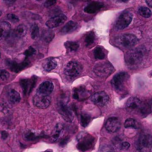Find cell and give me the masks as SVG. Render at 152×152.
<instances>
[{"instance_id":"cell-21","label":"cell","mask_w":152,"mask_h":152,"mask_svg":"<svg viewBox=\"0 0 152 152\" xmlns=\"http://www.w3.org/2000/svg\"><path fill=\"white\" fill-rule=\"evenodd\" d=\"M27 33V28L24 25H19L13 31V36L16 39H20L25 37Z\"/></svg>"},{"instance_id":"cell-6","label":"cell","mask_w":152,"mask_h":152,"mask_svg":"<svg viewBox=\"0 0 152 152\" xmlns=\"http://www.w3.org/2000/svg\"><path fill=\"white\" fill-rule=\"evenodd\" d=\"M82 66L77 62L71 61L69 62L65 66L64 72H65V76L68 78L73 79L77 77L82 72Z\"/></svg>"},{"instance_id":"cell-39","label":"cell","mask_w":152,"mask_h":152,"mask_svg":"<svg viewBox=\"0 0 152 152\" xmlns=\"http://www.w3.org/2000/svg\"><path fill=\"white\" fill-rule=\"evenodd\" d=\"M7 18L9 21H10L13 23H16V22H19V18L17 16H16L15 14L13 13H9L7 15Z\"/></svg>"},{"instance_id":"cell-32","label":"cell","mask_w":152,"mask_h":152,"mask_svg":"<svg viewBox=\"0 0 152 152\" xmlns=\"http://www.w3.org/2000/svg\"><path fill=\"white\" fill-rule=\"evenodd\" d=\"M65 46L70 51H76L79 48V44L74 42H67L65 44Z\"/></svg>"},{"instance_id":"cell-26","label":"cell","mask_w":152,"mask_h":152,"mask_svg":"<svg viewBox=\"0 0 152 152\" xmlns=\"http://www.w3.org/2000/svg\"><path fill=\"white\" fill-rule=\"evenodd\" d=\"M45 135L44 134H37L34 133L31 131H28L25 135V138L28 141H35L37 140L40 139V138H42Z\"/></svg>"},{"instance_id":"cell-27","label":"cell","mask_w":152,"mask_h":152,"mask_svg":"<svg viewBox=\"0 0 152 152\" xmlns=\"http://www.w3.org/2000/svg\"><path fill=\"white\" fill-rule=\"evenodd\" d=\"M54 37V33L50 30H45L42 34V39L46 42H50Z\"/></svg>"},{"instance_id":"cell-44","label":"cell","mask_w":152,"mask_h":152,"mask_svg":"<svg viewBox=\"0 0 152 152\" xmlns=\"http://www.w3.org/2000/svg\"><path fill=\"white\" fill-rule=\"evenodd\" d=\"M145 2H146V4H148L150 7H152V0H148V1H146Z\"/></svg>"},{"instance_id":"cell-1","label":"cell","mask_w":152,"mask_h":152,"mask_svg":"<svg viewBox=\"0 0 152 152\" xmlns=\"http://www.w3.org/2000/svg\"><path fill=\"white\" fill-rule=\"evenodd\" d=\"M145 48L139 47L137 48L131 50L126 55V62L130 68H137L141 64L145 55Z\"/></svg>"},{"instance_id":"cell-37","label":"cell","mask_w":152,"mask_h":152,"mask_svg":"<svg viewBox=\"0 0 152 152\" xmlns=\"http://www.w3.org/2000/svg\"><path fill=\"white\" fill-rule=\"evenodd\" d=\"M36 53V50L33 47H30L28 50H25V55L26 56V59H28V57H31L33 55H34Z\"/></svg>"},{"instance_id":"cell-12","label":"cell","mask_w":152,"mask_h":152,"mask_svg":"<svg viewBox=\"0 0 152 152\" xmlns=\"http://www.w3.org/2000/svg\"><path fill=\"white\" fill-rule=\"evenodd\" d=\"M36 83H37V77H33L31 79H24V80H21L20 85L25 95L31 94L34 88L35 87Z\"/></svg>"},{"instance_id":"cell-8","label":"cell","mask_w":152,"mask_h":152,"mask_svg":"<svg viewBox=\"0 0 152 152\" xmlns=\"http://www.w3.org/2000/svg\"><path fill=\"white\" fill-rule=\"evenodd\" d=\"M133 15L130 12H124L121 13L116 22V28L118 30H123L129 26L132 23Z\"/></svg>"},{"instance_id":"cell-7","label":"cell","mask_w":152,"mask_h":152,"mask_svg":"<svg viewBox=\"0 0 152 152\" xmlns=\"http://www.w3.org/2000/svg\"><path fill=\"white\" fill-rule=\"evenodd\" d=\"M129 75L126 72H120L116 74L111 80V85L115 90L123 91L125 88V85L127 82Z\"/></svg>"},{"instance_id":"cell-35","label":"cell","mask_w":152,"mask_h":152,"mask_svg":"<svg viewBox=\"0 0 152 152\" xmlns=\"http://www.w3.org/2000/svg\"><path fill=\"white\" fill-rule=\"evenodd\" d=\"M140 112L141 114H142L144 116H146L147 114H148L151 112V108H150V106L148 104L143 103L142 105V108L140 109Z\"/></svg>"},{"instance_id":"cell-29","label":"cell","mask_w":152,"mask_h":152,"mask_svg":"<svg viewBox=\"0 0 152 152\" xmlns=\"http://www.w3.org/2000/svg\"><path fill=\"white\" fill-rule=\"evenodd\" d=\"M138 13L144 18H149L152 15L151 10L147 7H140L138 10Z\"/></svg>"},{"instance_id":"cell-3","label":"cell","mask_w":152,"mask_h":152,"mask_svg":"<svg viewBox=\"0 0 152 152\" xmlns=\"http://www.w3.org/2000/svg\"><path fill=\"white\" fill-rule=\"evenodd\" d=\"M139 152H150L152 148V136L149 134H142L137 142Z\"/></svg>"},{"instance_id":"cell-38","label":"cell","mask_w":152,"mask_h":152,"mask_svg":"<svg viewBox=\"0 0 152 152\" xmlns=\"http://www.w3.org/2000/svg\"><path fill=\"white\" fill-rule=\"evenodd\" d=\"M99 152H115L113 147L109 145H105L102 146L99 149Z\"/></svg>"},{"instance_id":"cell-24","label":"cell","mask_w":152,"mask_h":152,"mask_svg":"<svg viewBox=\"0 0 152 152\" xmlns=\"http://www.w3.org/2000/svg\"><path fill=\"white\" fill-rule=\"evenodd\" d=\"M77 25L76 22H73V21H70L62 28L61 31H62V34H69V33L75 31V29L77 28Z\"/></svg>"},{"instance_id":"cell-25","label":"cell","mask_w":152,"mask_h":152,"mask_svg":"<svg viewBox=\"0 0 152 152\" xmlns=\"http://www.w3.org/2000/svg\"><path fill=\"white\" fill-rule=\"evenodd\" d=\"M125 128L126 129H137L140 127V123L136 120L133 118H129L126 120L124 124Z\"/></svg>"},{"instance_id":"cell-16","label":"cell","mask_w":152,"mask_h":152,"mask_svg":"<svg viewBox=\"0 0 152 152\" xmlns=\"http://www.w3.org/2000/svg\"><path fill=\"white\" fill-rule=\"evenodd\" d=\"M54 86L53 84L50 81H45L39 86L37 94L45 96H49L53 92Z\"/></svg>"},{"instance_id":"cell-31","label":"cell","mask_w":152,"mask_h":152,"mask_svg":"<svg viewBox=\"0 0 152 152\" xmlns=\"http://www.w3.org/2000/svg\"><path fill=\"white\" fill-rule=\"evenodd\" d=\"M94 57L96 59H103L105 56L103 50L99 46H98V47L95 48V50H94Z\"/></svg>"},{"instance_id":"cell-33","label":"cell","mask_w":152,"mask_h":152,"mask_svg":"<svg viewBox=\"0 0 152 152\" xmlns=\"http://www.w3.org/2000/svg\"><path fill=\"white\" fill-rule=\"evenodd\" d=\"M95 39V35H94V32H90L86 37V46H90L92 44L94 43Z\"/></svg>"},{"instance_id":"cell-41","label":"cell","mask_w":152,"mask_h":152,"mask_svg":"<svg viewBox=\"0 0 152 152\" xmlns=\"http://www.w3.org/2000/svg\"><path fill=\"white\" fill-rule=\"evenodd\" d=\"M56 1H47L44 3V5L45 7H50V6H53V4H56Z\"/></svg>"},{"instance_id":"cell-42","label":"cell","mask_w":152,"mask_h":152,"mask_svg":"<svg viewBox=\"0 0 152 152\" xmlns=\"http://www.w3.org/2000/svg\"><path fill=\"white\" fill-rule=\"evenodd\" d=\"M68 140H69V138L67 137V138H65V139L62 140L60 141V142H59V144H60L61 146H64V145H65L67 144V142H68Z\"/></svg>"},{"instance_id":"cell-28","label":"cell","mask_w":152,"mask_h":152,"mask_svg":"<svg viewBox=\"0 0 152 152\" xmlns=\"http://www.w3.org/2000/svg\"><path fill=\"white\" fill-rule=\"evenodd\" d=\"M87 96V93L86 92V90L83 88H76L74 93V98L75 99H81V96L83 97V99H85Z\"/></svg>"},{"instance_id":"cell-4","label":"cell","mask_w":152,"mask_h":152,"mask_svg":"<svg viewBox=\"0 0 152 152\" xmlns=\"http://www.w3.org/2000/svg\"><path fill=\"white\" fill-rule=\"evenodd\" d=\"M114 71V68L111 63L108 62L96 64L94 68V72L99 77H107Z\"/></svg>"},{"instance_id":"cell-36","label":"cell","mask_w":152,"mask_h":152,"mask_svg":"<svg viewBox=\"0 0 152 152\" xmlns=\"http://www.w3.org/2000/svg\"><path fill=\"white\" fill-rule=\"evenodd\" d=\"M10 77V74L5 70H0V80H2V81H5L7 80Z\"/></svg>"},{"instance_id":"cell-34","label":"cell","mask_w":152,"mask_h":152,"mask_svg":"<svg viewBox=\"0 0 152 152\" xmlns=\"http://www.w3.org/2000/svg\"><path fill=\"white\" fill-rule=\"evenodd\" d=\"M39 35V28L38 25L34 24L31 28V37L33 39H36Z\"/></svg>"},{"instance_id":"cell-2","label":"cell","mask_w":152,"mask_h":152,"mask_svg":"<svg viewBox=\"0 0 152 152\" xmlns=\"http://www.w3.org/2000/svg\"><path fill=\"white\" fill-rule=\"evenodd\" d=\"M77 148L80 151L85 152L93 148L95 143V139L89 134L81 133L77 137Z\"/></svg>"},{"instance_id":"cell-20","label":"cell","mask_w":152,"mask_h":152,"mask_svg":"<svg viewBox=\"0 0 152 152\" xmlns=\"http://www.w3.org/2000/svg\"><path fill=\"white\" fill-rule=\"evenodd\" d=\"M63 132L64 126H62V124H60V123H58L56 126V127H55L54 130H53V134H52V141H53V142H57V141L60 139L61 137H62Z\"/></svg>"},{"instance_id":"cell-9","label":"cell","mask_w":152,"mask_h":152,"mask_svg":"<svg viewBox=\"0 0 152 152\" xmlns=\"http://www.w3.org/2000/svg\"><path fill=\"white\" fill-rule=\"evenodd\" d=\"M58 111L60 115L64 118V120L67 122H72L74 120V111L71 110V108L68 106L65 102H60L58 103Z\"/></svg>"},{"instance_id":"cell-30","label":"cell","mask_w":152,"mask_h":152,"mask_svg":"<svg viewBox=\"0 0 152 152\" xmlns=\"http://www.w3.org/2000/svg\"><path fill=\"white\" fill-rule=\"evenodd\" d=\"M91 120V117L86 113H83L81 115V124L83 127H87Z\"/></svg>"},{"instance_id":"cell-45","label":"cell","mask_w":152,"mask_h":152,"mask_svg":"<svg viewBox=\"0 0 152 152\" xmlns=\"http://www.w3.org/2000/svg\"><path fill=\"white\" fill-rule=\"evenodd\" d=\"M44 152H52L51 151H44Z\"/></svg>"},{"instance_id":"cell-10","label":"cell","mask_w":152,"mask_h":152,"mask_svg":"<svg viewBox=\"0 0 152 152\" xmlns=\"http://www.w3.org/2000/svg\"><path fill=\"white\" fill-rule=\"evenodd\" d=\"M34 104L37 108H41V109H45V108H48L49 105H50V97L49 96H45V95H41L37 94L34 96Z\"/></svg>"},{"instance_id":"cell-18","label":"cell","mask_w":152,"mask_h":152,"mask_svg":"<svg viewBox=\"0 0 152 152\" xmlns=\"http://www.w3.org/2000/svg\"><path fill=\"white\" fill-rule=\"evenodd\" d=\"M11 31L10 24L6 22H0V41L7 38Z\"/></svg>"},{"instance_id":"cell-17","label":"cell","mask_w":152,"mask_h":152,"mask_svg":"<svg viewBox=\"0 0 152 152\" xmlns=\"http://www.w3.org/2000/svg\"><path fill=\"white\" fill-rule=\"evenodd\" d=\"M6 63H7V66L10 68V69L12 71L16 73H18L19 72V71H22V70L25 69V68H27V67L30 65V63L27 60L24 61L23 62H21V63H18V62H14V61H11L7 59V60L6 61Z\"/></svg>"},{"instance_id":"cell-19","label":"cell","mask_w":152,"mask_h":152,"mask_svg":"<svg viewBox=\"0 0 152 152\" xmlns=\"http://www.w3.org/2000/svg\"><path fill=\"white\" fill-rule=\"evenodd\" d=\"M104 4L100 1H92L85 7V12L88 13H94L103 7Z\"/></svg>"},{"instance_id":"cell-15","label":"cell","mask_w":152,"mask_h":152,"mask_svg":"<svg viewBox=\"0 0 152 152\" xmlns=\"http://www.w3.org/2000/svg\"><path fill=\"white\" fill-rule=\"evenodd\" d=\"M66 19V16H65L64 14H58L56 16L52 17L48 21H47V22H46V26L49 28H56V27L59 26L62 23H64Z\"/></svg>"},{"instance_id":"cell-14","label":"cell","mask_w":152,"mask_h":152,"mask_svg":"<svg viewBox=\"0 0 152 152\" xmlns=\"http://www.w3.org/2000/svg\"><path fill=\"white\" fill-rule=\"evenodd\" d=\"M142 101L137 97H131L128 99L126 104V107L130 111H140L142 105Z\"/></svg>"},{"instance_id":"cell-11","label":"cell","mask_w":152,"mask_h":152,"mask_svg":"<svg viewBox=\"0 0 152 152\" xmlns=\"http://www.w3.org/2000/svg\"><path fill=\"white\" fill-rule=\"evenodd\" d=\"M91 99L92 102L95 105L98 106H104L109 101V96L105 92L99 91L92 95Z\"/></svg>"},{"instance_id":"cell-22","label":"cell","mask_w":152,"mask_h":152,"mask_svg":"<svg viewBox=\"0 0 152 152\" xmlns=\"http://www.w3.org/2000/svg\"><path fill=\"white\" fill-rule=\"evenodd\" d=\"M57 65V62L54 59H47L43 62L42 67L45 71H50L54 69Z\"/></svg>"},{"instance_id":"cell-43","label":"cell","mask_w":152,"mask_h":152,"mask_svg":"<svg viewBox=\"0 0 152 152\" xmlns=\"http://www.w3.org/2000/svg\"><path fill=\"white\" fill-rule=\"evenodd\" d=\"M1 138H2L3 140H6L7 138V137H8V134H7L5 131H3V132H1Z\"/></svg>"},{"instance_id":"cell-40","label":"cell","mask_w":152,"mask_h":152,"mask_svg":"<svg viewBox=\"0 0 152 152\" xmlns=\"http://www.w3.org/2000/svg\"><path fill=\"white\" fill-rule=\"evenodd\" d=\"M130 148V144L128 142H121L120 143V148L123 150H127Z\"/></svg>"},{"instance_id":"cell-46","label":"cell","mask_w":152,"mask_h":152,"mask_svg":"<svg viewBox=\"0 0 152 152\" xmlns=\"http://www.w3.org/2000/svg\"><path fill=\"white\" fill-rule=\"evenodd\" d=\"M1 12L0 11V16H1Z\"/></svg>"},{"instance_id":"cell-23","label":"cell","mask_w":152,"mask_h":152,"mask_svg":"<svg viewBox=\"0 0 152 152\" xmlns=\"http://www.w3.org/2000/svg\"><path fill=\"white\" fill-rule=\"evenodd\" d=\"M8 99L10 102L13 104H16L20 102L21 96L15 90H10L8 92Z\"/></svg>"},{"instance_id":"cell-5","label":"cell","mask_w":152,"mask_h":152,"mask_svg":"<svg viewBox=\"0 0 152 152\" xmlns=\"http://www.w3.org/2000/svg\"><path fill=\"white\" fill-rule=\"evenodd\" d=\"M138 39L137 37L132 34H126L118 37L117 42L120 47L124 48H131L137 43Z\"/></svg>"},{"instance_id":"cell-13","label":"cell","mask_w":152,"mask_h":152,"mask_svg":"<svg viewBox=\"0 0 152 152\" xmlns=\"http://www.w3.org/2000/svg\"><path fill=\"white\" fill-rule=\"evenodd\" d=\"M121 127V123L117 117H111L108 119L105 123V129L109 133H115L118 132Z\"/></svg>"}]
</instances>
